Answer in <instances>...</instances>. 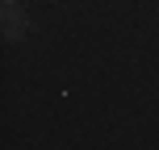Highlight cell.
<instances>
[{"mask_svg": "<svg viewBox=\"0 0 159 150\" xmlns=\"http://www.w3.org/2000/svg\"><path fill=\"white\" fill-rule=\"evenodd\" d=\"M4 4H17V0H4Z\"/></svg>", "mask_w": 159, "mask_h": 150, "instance_id": "cell-2", "label": "cell"}, {"mask_svg": "<svg viewBox=\"0 0 159 150\" xmlns=\"http://www.w3.org/2000/svg\"><path fill=\"white\" fill-rule=\"evenodd\" d=\"M4 38H8V42L25 38V13H21L17 4H4Z\"/></svg>", "mask_w": 159, "mask_h": 150, "instance_id": "cell-1", "label": "cell"}]
</instances>
